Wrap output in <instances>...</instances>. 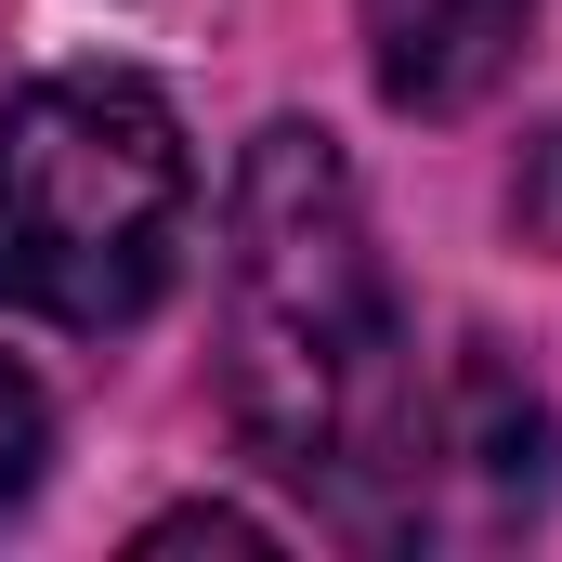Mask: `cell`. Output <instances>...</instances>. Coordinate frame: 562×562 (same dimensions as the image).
<instances>
[{"instance_id":"5b68a950","label":"cell","mask_w":562,"mask_h":562,"mask_svg":"<svg viewBox=\"0 0 562 562\" xmlns=\"http://www.w3.org/2000/svg\"><path fill=\"white\" fill-rule=\"evenodd\" d=\"M144 550H276V537H262L249 510H157Z\"/></svg>"},{"instance_id":"3957f363","label":"cell","mask_w":562,"mask_h":562,"mask_svg":"<svg viewBox=\"0 0 562 562\" xmlns=\"http://www.w3.org/2000/svg\"><path fill=\"white\" fill-rule=\"evenodd\" d=\"M353 13H367V79L406 119L484 105L524 66V40H537V0H353Z\"/></svg>"},{"instance_id":"7a4b0ae2","label":"cell","mask_w":562,"mask_h":562,"mask_svg":"<svg viewBox=\"0 0 562 562\" xmlns=\"http://www.w3.org/2000/svg\"><path fill=\"white\" fill-rule=\"evenodd\" d=\"M196 157L132 66H66L0 105V301L40 327H132L183 262Z\"/></svg>"},{"instance_id":"277c9868","label":"cell","mask_w":562,"mask_h":562,"mask_svg":"<svg viewBox=\"0 0 562 562\" xmlns=\"http://www.w3.org/2000/svg\"><path fill=\"white\" fill-rule=\"evenodd\" d=\"M40 458H53V406H40V380L0 353V510L40 484Z\"/></svg>"},{"instance_id":"6da1fadb","label":"cell","mask_w":562,"mask_h":562,"mask_svg":"<svg viewBox=\"0 0 562 562\" xmlns=\"http://www.w3.org/2000/svg\"><path fill=\"white\" fill-rule=\"evenodd\" d=\"M223 406L340 524H393V484L419 471L406 314L340 144L301 119L249 132L223 183Z\"/></svg>"}]
</instances>
